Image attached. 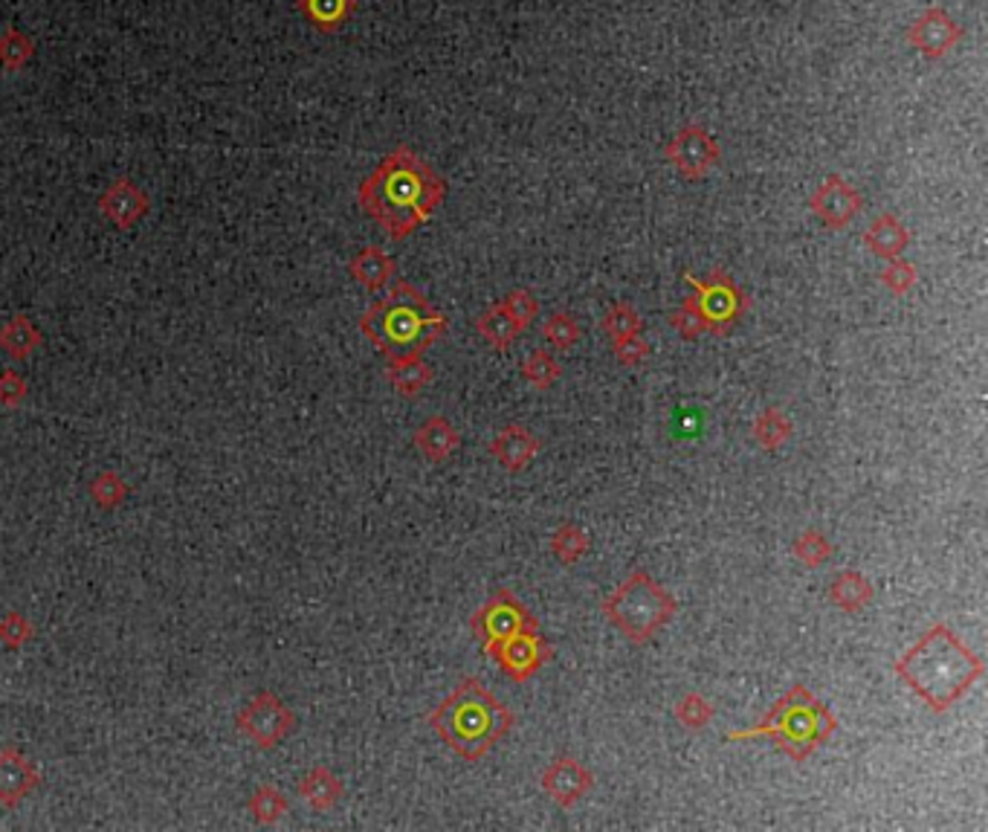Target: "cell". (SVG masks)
<instances>
[{
    "label": "cell",
    "instance_id": "4fadbf2b",
    "mask_svg": "<svg viewBox=\"0 0 988 832\" xmlns=\"http://www.w3.org/2000/svg\"><path fill=\"white\" fill-rule=\"evenodd\" d=\"M491 658L511 679L525 681L552 658V647L543 638L539 627H531L516 633L514 638H507L505 644H498L496 650L491 653Z\"/></svg>",
    "mask_w": 988,
    "mask_h": 832
},
{
    "label": "cell",
    "instance_id": "836d02e7",
    "mask_svg": "<svg viewBox=\"0 0 988 832\" xmlns=\"http://www.w3.org/2000/svg\"><path fill=\"white\" fill-rule=\"evenodd\" d=\"M794 557H797L803 566L809 568H817L832 557V545L830 540L823 537L821 531H803L797 540H794Z\"/></svg>",
    "mask_w": 988,
    "mask_h": 832
},
{
    "label": "cell",
    "instance_id": "603a6c76",
    "mask_svg": "<svg viewBox=\"0 0 988 832\" xmlns=\"http://www.w3.org/2000/svg\"><path fill=\"white\" fill-rule=\"evenodd\" d=\"M830 600L841 613H861L873 600V583L853 568L837 572L835 581L830 583Z\"/></svg>",
    "mask_w": 988,
    "mask_h": 832
},
{
    "label": "cell",
    "instance_id": "9a60e30c",
    "mask_svg": "<svg viewBox=\"0 0 988 832\" xmlns=\"http://www.w3.org/2000/svg\"><path fill=\"white\" fill-rule=\"evenodd\" d=\"M148 209H152L148 195L128 177H120L99 195V213L105 215L116 229L136 227L148 215Z\"/></svg>",
    "mask_w": 988,
    "mask_h": 832
},
{
    "label": "cell",
    "instance_id": "d590c367",
    "mask_svg": "<svg viewBox=\"0 0 988 832\" xmlns=\"http://www.w3.org/2000/svg\"><path fill=\"white\" fill-rule=\"evenodd\" d=\"M713 705L702 697V694H687V697L679 699L676 705V719H679L681 726L690 728V731H699L704 728L713 719Z\"/></svg>",
    "mask_w": 988,
    "mask_h": 832
},
{
    "label": "cell",
    "instance_id": "ab89813d",
    "mask_svg": "<svg viewBox=\"0 0 988 832\" xmlns=\"http://www.w3.org/2000/svg\"><path fill=\"white\" fill-rule=\"evenodd\" d=\"M32 636H35V627H32V620L27 615H3V620H0V644H7L9 650H21Z\"/></svg>",
    "mask_w": 988,
    "mask_h": 832
},
{
    "label": "cell",
    "instance_id": "3957f363",
    "mask_svg": "<svg viewBox=\"0 0 988 832\" xmlns=\"http://www.w3.org/2000/svg\"><path fill=\"white\" fill-rule=\"evenodd\" d=\"M360 331L392 360L432 349L446 333V317L415 285L392 279L389 294L371 302L360 317Z\"/></svg>",
    "mask_w": 988,
    "mask_h": 832
},
{
    "label": "cell",
    "instance_id": "277c9868",
    "mask_svg": "<svg viewBox=\"0 0 988 832\" xmlns=\"http://www.w3.org/2000/svg\"><path fill=\"white\" fill-rule=\"evenodd\" d=\"M516 717L493 690L478 679H464L459 688L430 713V728L464 760H482L496 742L505 740Z\"/></svg>",
    "mask_w": 988,
    "mask_h": 832
},
{
    "label": "cell",
    "instance_id": "e0dca14e",
    "mask_svg": "<svg viewBox=\"0 0 988 832\" xmlns=\"http://www.w3.org/2000/svg\"><path fill=\"white\" fill-rule=\"evenodd\" d=\"M536 453H539V439H536L528 427L511 424L491 441V455L502 468L511 470V473L528 468L536 459Z\"/></svg>",
    "mask_w": 988,
    "mask_h": 832
},
{
    "label": "cell",
    "instance_id": "6da1fadb",
    "mask_svg": "<svg viewBox=\"0 0 988 832\" xmlns=\"http://www.w3.org/2000/svg\"><path fill=\"white\" fill-rule=\"evenodd\" d=\"M444 195L446 183L409 145H398L392 154H385L357 189L362 213L378 220L392 242L423 227L444 204Z\"/></svg>",
    "mask_w": 988,
    "mask_h": 832
},
{
    "label": "cell",
    "instance_id": "4dcf8cb0",
    "mask_svg": "<svg viewBox=\"0 0 988 832\" xmlns=\"http://www.w3.org/2000/svg\"><path fill=\"white\" fill-rule=\"evenodd\" d=\"M522 374H525V380H528L531 387L552 389L559 380V374H563V366L557 363V357H554L552 351L536 349L534 355L522 363Z\"/></svg>",
    "mask_w": 988,
    "mask_h": 832
},
{
    "label": "cell",
    "instance_id": "b9f144b4",
    "mask_svg": "<svg viewBox=\"0 0 988 832\" xmlns=\"http://www.w3.org/2000/svg\"><path fill=\"white\" fill-rule=\"evenodd\" d=\"M649 355H652V346L644 340L641 333H635V337H627V340L615 342V357H618V363H624V366H641Z\"/></svg>",
    "mask_w": 988,
    "mask_h": 832
},
{
    "label": "cell",
    "instance_id": "83f0119b",
    "mask_svg": "<svg viewBox=\"0 0 988 832\" xmlns=\"http://www.w3.org/2000/svg\"><path fill=\"white\" fill-rule=\"evenodd\" d=\"M35 55V41L21 32L18 27H9L3 35H0V68L9 70V73H18L21 68H27Z\"/></svg>",
    "mask_w": 988,
    "mask_h": 832
},
{
    "label": "cell",
    "instance_id": "d4e9b609",
    "mask_svg": "<svg viewBox=\"0 0 988 832\" xmlns=\"http://www.w3.org/2000/svg\"><path fill=\"white\" fill-rule=\"evenodd\" d=\"M357 0H299V12L313 23V30L331 35L346 27Z\"/></svg>",
    "mask_w": 988,
    "mask_h": 832
},
{
    "label": "cell",
    "instance_id": "ac0fdd59",
    "mask_svg": "<svg viewBox=\"0 0 988 832\" xmlns=\"http://www.w3.org/2000/svg\"><path fill=\"white\" fill-rule=\"evenodd\" d=\"M459 444H461L459 430H455L444 415L426 418V421L415 430V446L421 450L423 459L432 464L446 462V459L459 450Z\"/></svg>",
    "mask_w": 988,
    "mask_h": 832
},
{
    "label": "cell",
    "instance_id": "4316f807",
    "mask_svg": "<svg viewBox=\"0 0 988 832\" xmlns=\"http://www.w3.org/2000/svg\"><path fill=\"white\" fill-rule=\"evenodd\" d=\"M754 439L762 450H780L785 441L792 439V421L785 418L780 409H765L754 421Z\"/></svg>",
    "mask_w": 988,
    "mask_h": 832
},
{
    "label": "cell",
    "instance_id": "cb8c5ba5",
    "mask_svg": "<svg viewBox=\"0 0 988 832\" xmlns=\"http://www.w3.org/2000/svg\"><path fill=\"white\" fill-rule=\"evenodd\" d=\"M299 794H302L305 801H308L317 812H328L340 803L342 780L337 778L331 769L313 766V769L302 778V783H299Z\"/></svg>",
    "mask_w": 988,
    "mask_h": 832
},
{
    "label": "cell",
    "instance_id": "d6a6232c",
    "mask_svg": "<svg viewBox=\"0 0 988 832\" xmlns=\"http://www.w3.org/2000/svg\"><path fill=\"white\" fill-rule=\"evenodd\" d=\"M249 812L258 824H276L287 812V798L276 787H258L249 798Z\"/></svg>",
    "mask_w": 988,
    "mask_h": 832
},
{
    "label": "cell",
    "instance_id": "ba28073f",
    "mask_svg": "<svg viewBox=\"0 0 988 832\" xmlns=\"http://www.w3.org/2000/svg\"><path fill=\"white\" fill-rule=\"evenodd\" d=\"M235 728L261 751L276 749L296 728V713L276 694H256L235 717Z\"/></svg>",
    "mask_w": 988,
    "mask_h": 832
},
{
    "label": "cell",
    "instance_id": "f546056e",
    "mask_svg": "<svg viewBox=\"0 0 988 832\" xmlns=\"http://www.w3.org/2000/svg\"><path fill=\"white\" fill-rule=\"evenodd\" d=\"M128 493H131L128 482H125L120 473H114V470L99 473V476L91 482V496L102 511H114V507H120L122 502L128 500Z\"/></svg>",
    "mask_w": 988,
    "mask_h": 832
},
{
    "label": "cell",
    "instance_id": "30bf717a",
    "mask_svg": "<svg viewBox=\"0 0 988 832\" xmlns=\"http://www.w3.org/2000/svg\"><path fill=\"white\" fill-rule=\"evenodd\" d=\"M536 627L534 615L525 609L519 598H514V592L498 589L487 604L473 615V629L475 636L484 641V653L491 656L498 644H505L507 638H514L522 629Z\"/></svg>",
    "mask_w": 988,
    "mask_h": 832
},
{
    "label": "cell",
    "instance_id": "7c38bea8",
    "mask_svg": "<svg viewBox=\"0 0 988 832\" xmlns=\"http://www.w3.org/2000/svg\"><path fill=\"white\" fill-rule=\"evenodd\" d=\"M963 27L943 7H928L907 30V41L928 61H939L963 41Z\"/></svg>",
    "mask_w": 988,
    "mask_h": 832
},
{
    "label": "cell",
    "instance_id": "1f68e13d",
    "mask_svg": "<svg viewBox=\"0 0 988 832\" xmlns=\"http://www.w3.org/2000/svg\"><path fill=\"white\" fill-rule=\"evenodd\" d=\"M641 326L644 322L641 317H638V310H635L629 302H618L606 310L604 331L609 333L611 346L620 340H627V337H635V333H641Z\"/></svg>",
    "mask_w": 988,
    "mask_h": 832
},
{
    "label": "cell",
    "instance_id": "f35d334b",
    "mask_svg": "<svg viewBox=\"0 0 988 832\" xmlns=\"http://www.w3.org/2000/svg\"><path fill=\"white\" fill-rule=\"evenodd\" d=\"M916 279H919V273H916V267H913L910 261H905V258H902V256L891 258V261H887V267H884V270H882V285L887 290H891L893 296L910 294L913 285H916Z\"/></svg>",
    "mask_w": 988,
    "mask_h": 832
},
{
    "label": "cell",
    "instance_id": "f1b7e54d",
    "mask_svg": "<svg viewBox=\"0 0 988 832\" xmlns=\"http://www.w3.org/2000/svg\"><path fill=\"white\" fill-rule=\"evenodd\" d=\"M589 537H586V531L580 525H559L557 531L552 534L548 540V548L554 552V557L563 563H577L583 561L586 554H589Z\"/></svg>",
    "mask_w": 988,
    "mask_h": 832
},
{
    "label": "cell",
    "instance_id": "5bb4252c",
    "mask_svg": "<svg viewBox=\"0 0 988 832\" xmlns=\"http://www.w3.org/2000/svg\"><path fill=\"white\" fill-rule=\"evenodd\" d=\"M591 787H595V774L572 754L554 757L552 766L543 772L545 794H552L563 810L580 803Z\"/></svg>",
    "mask_w": 988,
    "mask_h": 832
},
{
    "label": "cell",
    "instance_id": "ffe728a7",
    "mask_svg": "<svg viewBox=\"0 0 988 832\" xmlns=\"http://www.w3.org/2000/svg\"><path fill=\"white\" fill-rule=\"evenodd\" d=\"M864 244H867V250H873V256L891 261V258H898L907 250L910 233H907V227L896 218V215L884 213L867 227V233H864Z\"/></svg>",
    "mask_w": 988,
    "mask_h": 832
},
{
    "label": "cell",
    "instance_id": "484cf974",
    "mask_svg": "<svg viewBox=\"0 0 988 832\" xmlns=\"http://www.w3.org/2000/svg\"><path fill=\"white\" fill-rule=\"evenodd\" d=\"M475 331L482 333L484 340L491 342L493 349H498V351L511 349V342L519 337V328H516L514 319L507 317V310L502 308V302L493 305V308H487L482 317L475 319Z\"/></svg>",
    "mask_w": 988,
    "mask_h": 832
},
{
    "label": "cell",
    "instance_id": "8fae6325",
    "mask_svg": "<svg viewBox=\"0 0 988 832\" xmlns=\"http://www.w3.org/2000/svg\"><path fill=\"white\" fill-rule=\"evenodd\" d=\"M861 206H864V201H861L858 189L850 186L841 175L826 177L815 189V195L809 197V209L832 233H841V229L850 227L858 218Z\"/></svg>",
    "mask_w": 988,
    "mask_h": 832
},
{
    "label": "cell",
    "instance_id": "60d3db41",
    "mask_svg": "<svg viewBox=\"0 0 988 832\" xmlns=\"http://www.w3.org/2000/svg\"><path fill=\"white\" fill-rule=\"evenodd\" d=\"M23 398H27V380H23L21 371L3 369L0 371V403L9 409L21 407Z\"/></svg>",
    "mask_w": 988,
    "mask_h": 832
},
{
    "label": "cell",
    "instance_id": "8d00e7d4",
    "mask_svg": "<svg viewBox=\"0 0 988 832\" xmlns=\"http://www.w3.org/2000/svg\"><path fill=\"white\" fill-rule=\"evenodd\" d=\"M670 326L679 331L681 340H696L708 331V322H704L702 310L696 305V296H687L685 302L679 305V310L670 317Z\"/></svg>",
    "mask_w": 988,
    "mask_h": 832
},
{
    "label": "cell",
    "instance_id": "2e32d148",
    "mask_svg": "<svg viewBox=\"0 0 988 832\" xmlns=\"http://www.w3.org/2000/svg\"><path fill=\"white\" fill-rule=\"evenodd\" d=\"M41 787L39 769L30 763V757L7 746L0 751V807L16 810L18 803Z\"/></svg>",
    "mask_w": 988,
    "mask_h": 832
},
{
    "label": "cell",
    "instance_id": "e575fe53",
    "mask_svg": "<svg viewBox=\"0 0 988 832\" xmlns=\"http://www.w3.org/2000/svg\"><path fill=\"white\" fill-rule=\"evenodd\" d=\"M502 308L507 310V317L514 319L519 331H525V328L539 317V299H536L528 288L511 290V294L502 299Z\"/></svg>",
    "mask_w": 988,
    "mask_h": 832
},
{
    "label": "cell",
    "instance_id": "74e56055",
    "mask_svg": "<svg viewBox=\"0 0 988 832\" xmlns=\"http://www.w3.org/2000/svg\"><path fill=\"white\" fill-rule=\"evenodd\" d=\"M580 326H577V319L572 314H554L543 326V337L552 342L554 349H572L580 340Z\"/></svg>",
    "mask_w": 988,
    "mask_h": 832
},
{
    "label": "cell",
    "instance_id": "44dd1931",
    "mask_svg": "<svg viewBox=\"0 0 988 832\" xmlns=\"http://www.w3.org/2000/svg\"><path fill=\"white\" fill-rule=\"evenodd\" d=\"M385 378L403 398H415L432 383V366L423 360V355L392 357L389 369H385Z\"/></svg>",
    "mask_w": 988,
    "mask_h": 832
},
{
    "label": "cell",
    "instance_id": "7402d4cb",
    "mask_svg": "<svg viewBox=\"0 0 988 832\" xmlns=\"http://www.w3.org/2000/svg\"><path fill=\"white\" fill-rule=\"evenodd\" d=\"M44 346V333L27 314H16L7 326L0 328V349L12 360H30Z\"/></svg>",
    "mask_w": 988,
    "mask_h": 832
},
{
    "label": "cell",
    "instance_id": "52a82bcc",
    "mask_svg": "<svg viewBox=\"0 0 988 832\" xmlns=\"http://www.w3.org/2000/svg\"><path fill=\"white\" fill-rule=\"evenodd\" d=\"M685 279L696 290V305L702 310L710 333H728L748 310L745 290L733 281L731 273L710 270L708 279H699L693 273H685Z\"/></svg>",
    "mask_w": 988,
    "mask_h": 832
},
{
    "label": "cell",
    "instance_id": "8992f818",
    "mask_svg": "<svg viewBox=\"0 0 988 832\" xmlns=\"http://www.w3.org/2000/svg\"><path fill=\"white\" fill-rule=\"evenodd\" d=\"M676 609V598L647 572H632L604 600V615L611 620V627H618L632 644H647L658 629L670 624Z\"/></svg>",
    "mask_w": 988,
    "mask_h": 832
},
{
    "label": "cell",
    "instance_id": "d6986e66",
    "mask_svg": "<svg viewBox=\"0 0 988 832\" xmlns=\"http://www.w3.org/2000/svg\"><path fill=\"white\" fill-rule=\"evenodd\" d=\"M348 273L357 285H362L371 294L385 290L394 279V258L389 256L380 247H362L351 261H348Z\"/></svg>",
    "mask_w": 988,
    "mask_h": 832
},
{
    "label": "cell",
    "instance_id": "7a4b0ae2",
    "mask_svg": "<svg viewBox=\"0 0 988 832\" xmlns=\"http://www.w3.org/2000/svg\"><path fill=\"white\" fill-rule=\"evenodd\" d=\"M893 670L930 711L945 713L966 697L986 665L945 624H934L910 650L896 658Z\"/></svg>",
    "mask_w": 988,
    "mask_h": 832
},
{
    "label": "cell",
    "instance_id": "5b68a950",
    "mask_svg": "<svg viewBox=\"0 0 988 832\" xmlns=\"http://www.w3.org/2000/svg\"><path fill=\"white\" fill-rule=\"evenodd\" d=\"M837 731L835 713L821 702V699L812 694L803 685H794L785 697H780L774 702L765 717L760 722H754L745 731H728L724 740L740 742V740H754V737H771L778 742L785 754L803 763L809 757L821 749L823 742L830 740Z\"/></svg>",
    "mask_w": 988,
    "mask_h": 832
},
{
    "label": "cell",
    "instance_id": "9c48e42d",
    "mask_svg": "<svg viewBox=\"0 0 988 832\" xmlns=\"http://www.w3.org/2000/svg\"><path fill=\"white\" fill-rule=\"evenodd\" d=\"M665 157L685 181H702V177H708L719 166L722 148H719L717 136L710 134L704 125L690 122V125L679 129V134L667 143Z\"/></svg>",
    "mask_w": 988,
    "mask_h": 832
}]
</instances>
